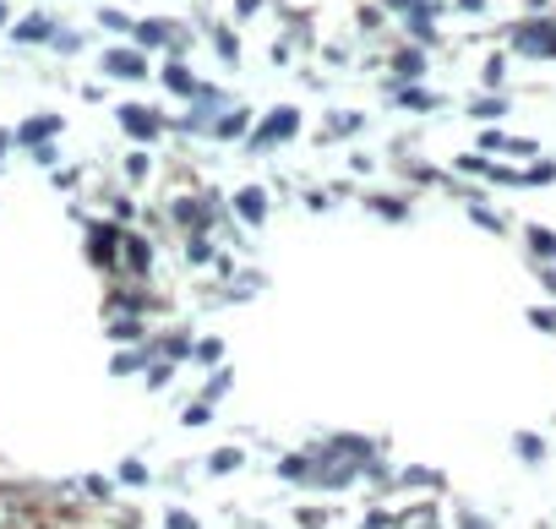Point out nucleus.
<instances>
[{
	"instance_id": "obj_2",
	"label": "nucleus",
	"mask_w": 556,
	"mask_h": 529,
	"mask_svg": "<svg viewBox=\"0 0 556 529\" xmlns=\"http://www.w3.org/2000/svg\"><path fill=\"white\" fill-rule=\"evenodd\" d=\"M513 45L523 55H534V61H556V23H523L513 34Z\"/></svg>"
},
{
	"instance_id": "obj_33",
	"label": "nucleus",
	"mask_w": 556,
	"mask_h": 529,
	"mask_svg": "<svg viewBox=\"0 0 556 529\" xmlns=\"http://www.w3.org/2000/svg\"><path fill=\"white\" fill-rule=\"evenodd\" d=\"M256 12H262V0H240V12H235V17H256Z\"/></svg>"
},
{
	"instance_id": "obj_11",
	"label": "nucleus",
	"mask_w": 556,
	"mask_h": 529,
	"mask_svg": "<svg viewBox=\"0 0 556 529\" xmlns=\"http://www.w3.org/2000/svg\"><path fill=\"white\" fill-rule=\"evenodd\" d=\"M399 529H437V507H409L399 518Z\"/></svg>"
},
{
	"instance_id": "obj_28",
	"label": "nucleus",
	"mask_w": 556,
	"mask_h": 529,
	"mask_svg": "<svg viewBox=\"0 0 556 529\" xmlns=\"http://www.w3.org/2000/svg\"><path fill=\"white\" fill-rule=\"evenodd\" d=\"M240 126H245V115H224V121H218V137H235Z\"/></svg>"
},
{
	"instance_id": "obj_30",
	"label": "nucleus",
	"mask_w": 556,
	"mask_h": 529,
	"mask_svg": "<svg viewBox=\"0 0 556 529\" xmlns=\"http://www.w3.org/2000/svg\"><path fill=\"white\" fill-rule=\"evenodd\" d=\"M207 256H213V245H207V240L197 235V240H191V262H207Z\"/></svg>"
},
{
	"instance_id": "obj_24",
	"label": "nucleus",
	"mask_w": 556,
	"mask_h": 529,
	"mask_svg": "<svg viewBox=\"0 0 556 529\" xmlns=\"http://www.w3.org/2000/svg\"><path fill=\"white\" fill-rule=\"evenodd\" d=\"M213 39H218V50H224V61H240V55H235V34H229V28H218Z\"/></svg>"
},
{
	"instance_id": "obj_16",
	"label": "nucleus",
	"mask_w": 556,
	"mask_h": 529,
	"mask_svg": "<svg viewBox=\"0 0 556 529\" xmlns=\"http://www.w3.org/2000/svg\"><path fill=\"white\" fill-rule=\"evenodd\" d=\"M278 475H285V480H306L312 475V458H285V464H278Z\"/></svg>"
},
{
	"instance_id": "obj_20",
	"label": "nucleus",
	"mask_w": 556,
	"mask_h": 529,
	"mask_svg": "<svg viewBox=\"0 0 556 529\" xmlns=\"http://www.w3.org/2000/svg\"><path fill=\"white\" fill-rule=\"evenodd\" d=\"M529 245H534L540 256H556V235H545V229H534V235H529Z\"/></svg>"
},
{
	"instance_id": "obj_35",
	"label": "nucleus",
	"mask_w": 556,
	"mask_h": 529,
	"mask_svg": "<svg viewBox=\"0 0 556 529\" xmlns=\"http://www.w3.org/2000/svg\"><path fill=\"white\" fill-rule=\"evenodd\" d=\"M0 28H7V7H0Z\"/></svg>"
},
{
	"instance_id": "obj_5",
	"label": "nucleus",
	"mask_w": 556,
	"mask_h": 529,
	"mask_svg": "<svg viewBox=\"0 0 556 529\" xmlns=\"http://www.w3.org/2000/svg\"><path fill=\"white\" fill-rule=\"evenodd\" d=\"M115 245H121V229H115V224H93V235H88V256L99 262V268H110V262H115Z\"/></svg>"
},
{
	"instance_id": "obj_27",
	"label": "nucleus",
	"mask_w": 556,
	"mask_h": 529,
	"mask_svg": "<svg viewBox=\"0 0 556 529\" xmlns=\"http://www.w3.org/2000/svg\"><path fill=\"white\" fill-rule=\"evenodd\" d=\"M121 480H126V486H142V480H148V469H142V464H137V458H131V464H126V469H121Z\"/></svg>"
},
{
	"instance_id": "obj_26",
	"label": "nucleus",
	"mask_w": 556,
	"mask_h": 529,
	"mask_svg": "<svg viewBox=\"0 0 556 529\" xmlns=\"http://www.w3.org/2000/svg\"><path fill=\"white\" fill-rule=\"evenodd\" d=\"M355 126H361L355 115H333V121H328V137H339V131H355Z\"/></svg>"
},
{
	"instance_id": "obj_22",
	"label": "nucleus",
	"mask_w": 556,
	"mask_h": 529,
	"mask_svg": "<svg viewBox=\"0 0 556 529\" xmlns=\"http://www.w3.org/2000/svg\"><path fill=\"white\" fill-rule=\"evenodd\" d=\"M218 355H224V344H218V339H202V344H197V361H207V366H213Z\"/></svg>"
},
{
	"instance_id": "obj_4",
	"label": "nucleus",
	"mask_w": 556,
	"mask_h": 529,
	"mask_svg": "<svg viewBox=\"0 0 556 529\" xmlns=\"http://www.w3.org/2000/svg\"><path fill=\"white\" fill-rule=\"evenodd\" d=\"M0 529H39V507L23 491H0Z\"/></svg>"
},
{
	"instance_id": "obj_15",
	"label": "nucleus",
	"mask_w": 556,
	"mask_h": 529,
	"mask_svg": "<svg viewBox=\"0 0 556 529\" xmlns=\"http://www.w3.org/2000/svg\"><path fill=\"white\" fill-rule=\"evenodd\" d=\"M110 371H115V377H126V371H142V350H126V355H115V361H110Z\"/></svg>"
},
{
	"instance_id": "obj_21",
	"label": "nucleus",
	"mask_w": 556,
	"mask_h": 529,
	"mask_svg": "<svg viewBox=\"0 0 556 529\" xmlns=\"http://www.w3.org/2000/svg\"><path fill=\"white\" fill-rule=\"evenodd\" d=\"M420 66H426V61H420L415 50H409V55H399V77H420Z\"/></svg>"
},
{
	"instance_id": "obj_17",
	"label": "nucleus",
	"mask_w": 556,
	"mask_h": 529,
	"mask_svg": "<svg viewBox=\"0 0 556 529\" xmlns=\"http://www.w3.org/2000/svg\"><path fill=\"white\" fill-rule=\"evenodd\" d=\"M399 104H404V110H437V99H431L426 88H409V93H404Z\"/></svg>"
},
{
	"instance_id": "obj_10",
	"label": "nucleus",
	"mask_w": 556,
	"mask_h": 529,
	"mask_svg": "<svg viewBox=\"0 0 556 529\" xmlns=\"http://www.w3.org/2000/svg\"><path fill=\"white\" fill-rule=\"evenodd\" d=\"M55 131H61V121H55V115H45V121H28V126H23V142L34 148V142H45V137H55Z\"/></svg>"
},
{
	"instance_id": "obj_13",
	"label": "nucleus",
	"mask_w": 556,
	"mask_h": 529,
	"mask_svg": "<svg viewBox=\"0 0 556 529\" xmlns=\"http://www.w3.org/2000/svg\"><path fill=\"white\" fill-rule=\"evenodd\" d=\"M218 104H224V93H218V88H213V93H207V88H197V121L218 115Z\"/></svg>"
},
{
	"instance_id": "obj_14",
	"label": "nucleus",
	"mask_w": 556,
	"mask_h": 529,
	"mask_svg": "<svg viewBox=\"0 0 556 529\" xmlns=\"http://www.w3.org/2000/svg\"><path fill=\"white\" fill-rule=\"evenodd\" d=\"M17 39H23V45H34V39H50V23H45V17H28V23L17 28Z\"/></svg>"
},
{
	"instance_id": "obj_19",
	"label": "nucleus",
	"mask_w": 556,
	"mask_h": 529,
	"mask_svg": "<svg viewBox=\"0 0 556 529\" xmlns=\"http://www.w3.org/2000/svg\"><path fill=\"white\" fill-rule=\"evenodd\" d=\"M229 469H240V453H235V448L213 453V475H229Z\"/></svg>"
},
{
	"instance_id": "obj_9",
	"label": "nucleus",
	"mask_w": 556,
	"mask_h": 529,
	"mask_svg": "<svg viewBox=\"0 0 556 529\" xmlns=\"http://www.w3.org/2000/svg\"><path fill=\"white\" fill-rule=\"evenodd\" d=\"M235 213H240L245 224H262V213H267V197L251 186V191H240V197H235Z\"/></svg>"
},
{
	"instance_id": "obj_29",
	"label": "nucleus",
	"mask_w": 556,
	"mask_h": 529,
	"mask_svg": "<svg viewBox=\"0 0 556 529\" xmlns=\"http://www.w3.org/2000/svg\"><path fill=\"white\" fill-rule=\"evenodd\" d=\"M207 415H213V410H207V399H202V404H191V410H186V426H202Z\"/></svg>"
},
{
	"instance_id": "obj_23",
	"label": "nucleus",
	"mask_w": 556,
	"mask_h": 529,
	"mask_svg": "<svg viewBox=\"0 0 556 529\" xmlns=\"http://www.w3.org/2000/svg\"><path fill=\"white\" fill-rule=\"evenodd\" d=\"M164 524H169V529H202V524H197L191 513H180V507H175V513H164Z\"/></svg>"
},
{
	"instance_id": "obj_12",
	"label": "nucleus",
	"mask_w": 556,
	"mask_h": 529,
	"mask_svg": "<svg viewBox=\"0 0 556 529\" xmlns=\"http://www.w3.org/2000/svg\"><path fill=\"white\" fill-rule=\"evenodd\" d=\"M164 88H175V93H197V83H191L186 66H164Z\"/></svg>"
},
{
	"instance_id": "obj_8",
	"label": "nucleus",
	"mask_w": 556,
	"mask_h": 529,
	"mask_svg": "<svg viewBox=\"0 0 556 529\" xmlns=\"http://www.w3.org/2000/svg\"><path fill=\"white\" fill-rule=\"evenodd\" d=\"M121 126H126L137 142H153V137H159V115H148V110H121Z\"/></svg>"
},
{
	"instance_id": "obj_6",
	"label": "nucleus",
	"mask_w": 556,
	"mask_h": 529,
	"mask_svg": "<svg viewBox=\"0 0 556 529\" xmlns=\"http://www.w3.org/2000/svg\"><path fill=\"white\" fill-rule=\"evenodd\" d=\"M126 256H131V279H142L148 262H153V251H148V240L131 235V229H121V262H126Z\"/></svg>"
},
{
	"instance_id": "obj_7",
	"label": "nucleus",
	"mask_w": 556,
	"mask_h": 529,
	"mask_svg": "<svg viewBox=\"0 0 556 529\" xmlns=\"http://www.w3.org/2000/svg\"><path fill=\"white\" fill-rule=\"evenodd\" d=\"M104 72H115V77H148V61L137 50H110L104 55Z\"/></svg>"
},
{
	"instance_id": "obj_31",
	"label": "nucleus",
	"mask_w": 556,
	"mask_h": 529,
	"mask_svg": "<svg viewBox=\"0 0 556 529\" xmlns=\"http://www.w3.org/2000/svg\"><path fill=\"white\" fill-rule=\"evenodd\" d=\"M518 453H523V458L534 464V458H540V442H534V437H518Z\"/></svg>"
},
{
	"instance_id": "obj_1",
	"label": "nucleus",
	"mask_w": 556,
	"mask_h": 529,
	"mask_svg": "<svg viewBox=\"0 0 556 529\" xmlns=\"http://www.w3.org/2000/svg\"><path fill=\"white\" fill-rule=\"evenodd\" d=\"M366 458H371V442L366 437H339V442H328L312 458V475L306 480H317V486H350L366 469Z\"/></svg>"
},
{
	"instance_id": "obj_32",
	"label": "nucleus",
	"mask_w": 556,
	"mask_h": 529,
	"mask_svg": "<svg viewBox=\"0 0 556 529\" xmlns=\"http://www.w3.org/2000/svg\"><path fill=\"white\" fill-rule=\"evenodd\" d=\"M529 323H534V328H545V333H556V312H534Z\"/></svg>"
},
{
	"instance_id": "obj_18",
	"label": "nucleus",
	"mask_w": 556,
	"mask_h": 529,
	"mask_svg": "<svg viewBox=\"0 0 556 529\" xmlns=\"http://www.w3.org/2000/svg\"><path fill=\"white\" fill-rule=\"evenodd\" d=\"M137 39H142V45H164V39H169V28H164V23H142V28H137Z\"/></svg>"
},
{
	"instance_id": "obj_34",
	"label": "nucleus",
	"mask_w": 556,
	"mask_h": 529,
	"mask_svg": "<svg viewBox=\"0 0 556 529\" xmlns=\"http://www.w3.org/2000/svg\"><path fill=\"white\" fill-rule=\"evenodd\" d=\"M458 7H464V12H485V0H458Z\"/></svg>"
},
{
	"instance_id": "obj_36",
	"label": "nucleus",
	"mask_w": 556,
	"mask_h": 529,
	"mask_svg": "<svg viewBox=\"0 0 556 529\" xmlns=\"http://www.w3.org/2000/svg\"><path fill=\"white\" fill-rule=\"evenodd\" d=\"M0 153H7V137H0Z\"/></svg>"
},
{
	"instance_id": "obj_25",
	"label": "nucleus",
	"mask_w": 556,
	"mask_h": 529,
	"mask_svg": "<svg viewBox=\"0 0 556 529\" xmlns=\"http://www.w3.org/2000/svg\"><path fill=\"white\" fill-rule=\"evenodd\" d=\"M502 110H507V99H480V104H475V115H485V121L502 115Z\"/></svg>"
},
{
	"instance_id": "obj_3",
	"label": "nucleus",
	"mask_w": 556,
	"mask_h": 529,
	"mask_svg": "<svg viewBox=\"0 0 556 529\" xmlns=\"http://www.w3.org/2000/svg\"><path fill=\"white\" fill-rule=\"evenodd\" d=\"M295 131H301V115H295V110H273V115L251 131V148H278L285 137H295Z\"/></svg>"
}]
</instances>
